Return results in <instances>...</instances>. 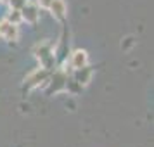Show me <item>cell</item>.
Segmentation results:
<instances>
[{"mask_svg":"<svg viewBox=\"0 0 154 147\" xmlns=\"http://www.w3.org/2000/svg\"><path fill=\"white\" fill-rule=\"evenodd\" d=\"M47 78H49V71H47V69H43V68H42V69H35L28 78H26L24 87H26V88L36 87V85H40V81H45Z\"/></svg>","mask_w":154,"mask_h":147,"instance_id":"1","label":"cell"},{"mask_svg":"<svg viewBox=\"0 0 154 147\" xmlns=\"http://www.w3.org/2000/svg\"><path fill=\"white\" fill-rule=\"evenodd\" d=\"M49 81H50V88H49V92H59V90H63L64 87H66L68 76L64 75L63 71H57V73H54V76L50 78Z\"/></svg>","mask_w":154,"mask_h":147,"instance_id":"2","label":"cell"},{"mask_svg":"<svg viewBox=\"0 0 154 147\" xmlns=\"http://www.w3.org/2000/svg\"><path fill=\"white\" fill-rule=\"evenodd\" d=\"M0 35L5 36L7 40H16L17 35H19V31H17V24L9 23V21L0 23Z\"/></svg>","mask_w":154,"mask_h":147,"instance_id":"3","label":"cell"},{"mask_svg":"<svg viewBox=\"0 0 154 147\" xmlns=\"http://www.w3.org/2000/svg\"><path fill=\"white\" fill-rule=\"evenodd\" d=\"M21 17L28 23H36L38 19V9L33 4H24L21 9Z\"/></svg>","mask_w":154,"mask_h":147,"instance_id":"4","label":"cell"},{"mask_svg":"<svg viewBox=\"0 0 154 147\" xmlns=\"http://www.w3.org/2000/svg\"><path fill=\"white\" fill-rule=\"evenodd\" d=\"M88 64V56H87V52L85 50H76V52H73V56H71V66L78 69V68H83Z\"/></svg>","mask_w":154,"mask_h":147,"instance_id":"5","label":"cell"},{"mask_svg":"<svg viewBox=\"0 0 154 147\" xmlns=\"http://www.w3.org/2000/svg\"><path fill=\"white\" fill-rule=\"evenodd\" d=\"M49 9H50V12L54 14V17H57V19L63 21L64 17H66V4H64L63 0H52Z\"/></svg>","mask_w":154,"mask_h":147,"instance_id":"6","label":"cell"},{"mask_svg":"<svg viewBox=\"0 0 154 147\" xmlns=\"http://www.w3.org/2000/svg\"><path fill=\"white\" fill-rule=\"evenodd\" d=\"M90 78H92V68H88V66L78 68V69L75 71V80H76L82 87L88 83V81H90Z\"/></svg>","mask_w":154,"mask_h":147,"instance_id":"7","label":"cell"},{"mask_svg":"<svg viewBox=\"0 0 154 147\" xmlns=\"http://www.w3.org/2000/svg\"><path fill=\"white\" fill-rule=\"evenodd\" d=\"M49 56H52L49 45H38V47H36V57H38L40 61L45 59V57H49Z\"/></svg>","mask_w":154,"mask_h":147,"instance_id":"8","label":"cell"},{"mask_svg":"<svg viewBox=\"0 0 154 147\" xmlns=\"http://www.w3.org/2000/svg\"><path fill=\"white\" fill-rule=\"evenodd\" d=\"M21 19H23V17H21V11L14 9V11L9 14V19H7V21H9V23H14V24H17V23L21 21Z\"/></svg>","mask_w":154,"mask_h":147,"instance_id":"9","label":"cell"},{"mask_svg":"<svg viewBox=\"0 0 154 147\" xmlns=\"http://www.w3.org/2000/svg\"><path fill=\"white\" fill-rule=\"evenodd\" d=\"M66 87H68V90L73 92V93L78 92V90H82V85L78 83L76 80H68V81H66Z\"/></svg>","mask_w":154,"mask_h":147,"instance_id":"10","label":"cell"},{"mask_svg":"<svg viewBox=\"0 0 154 147\" xmlns=\"http://www.w3.org/2000/svg\"><path fill=\"white\" fill-rule=\"evenodd\" d=\"M24 4H26V0H11V7L17 9V11H21Z\"/></svg>","mask_w":154,"mask_h":147,"instance_id":"11","label":"cell"},{"mask_svg":"<svg viewBox=\"0 0 154 147\" xmlns=\"http://www.w3.org/2000/svg\"><path fill=\"white\" fill-rule=\"evenodd\" d=\"M52 4V0H38V5L40 7H45V9H49V5Z\"/></svg>","mask_w":154,"mask_h":147,"instance_id":"12","label":"cell"}]
</instances>
